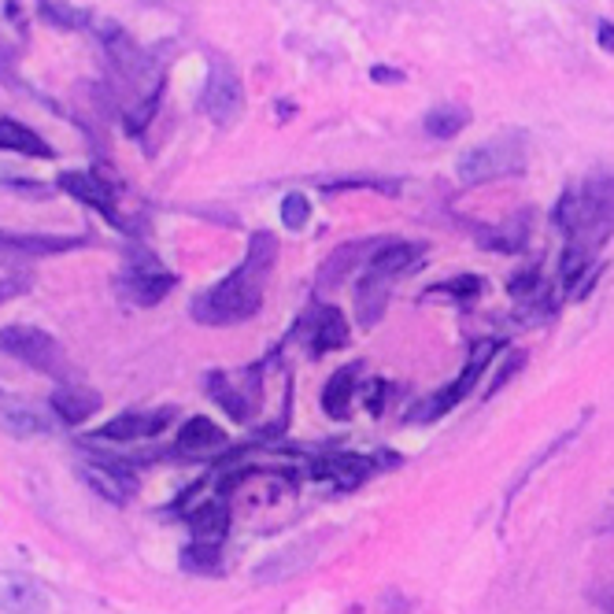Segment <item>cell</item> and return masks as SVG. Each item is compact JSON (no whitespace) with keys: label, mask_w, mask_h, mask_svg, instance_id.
Returning <instances> with one entry per match:
<instances>
[{"label":"cell","mask_w":614,"mask_h":614,"mask_svg":"<svg viewBox=\"0 0 614 614\" xmlns=\"http://www.w3.org/2000/svg\"><path fill=\"white\" fill-rule=\"evenodd\" d=\"M278 263V237L271 230H256L248 241V256L234 274H226L219 285H211L193 300L189 315L204 326H237L259 315L263 289L271 282V271Z\"/></svg>","instance_id":"obj_1"},{"label":"cell","mask_w":614,"mask_h":614,"mask_svg":"<svg viewBox=\"0 0 614 614\" xmlns=\"http://www.w3.org/2000/svg\"><path fill=\"white\" fill-rule=\"evenodd\" d=\"M555 226L566 234L559 278L574 285L589 271L592 256L614 230V182L611 178H592V182L566 189L563 200L555 204Z\"/></svg>","instance_id":"obj_2"},{"label":"cell","mask_w":614,"mask_h":614,"mask_svg":"<svg viewBox=\"0 0 614 614\" xmlns=\"http://www.w3.org/2000/svg\"><path fill=\"white\" fill-rule=\"evenodd\" d=\"M522 171H526V134H518V130L481 141L459 156V178L467 185L496 182V178H511Z\"/></svg>","instance_id":"obj_3"},{"label":"cell","mask_w":614,"mask_h":614,"mask_svg":"<svg viewBox=\"0 0 614 614\" xmlns=\"http://www.w3.org/2000/svg\"><path fill=\"white\" fill-rule=\"evenodd\" d=\"M0 352L26 363V367L41 370V374H56L60 378L63 370H67V356L56 344V337H49L37 326H4L0 330Z\"/></svg>","instance_id":"obj_4"},{"label":"cell","mask_w":614,"mask_h":614,"mask_svg":"<svg viewBox=\"0 0 614 614\" xmlns=\"http://www.w3.org/2000/svg\"><path fill=\"white\" fill-rule=\"evenodd\" d=\"M504 348V341H481V344H474V352H470V363H467V370L459 374V378L448 385V389H441V393H433V396H426L422 404L411 411V422H433V418H441V415H448L463 396L478 385V378L485 374V367L492 363V356Z\"/></svg>","instance_id":"obj_5"},{"label":"cell","mask_w":614,"mask_h":614,"mask_svg":"<svg viewBox=\"0 0 614 614\" xmlns=\"http://www.w3.org/2000/svg\"><path fill=\"white\" fill-rule=\"evenodd\" d=\"M200 108H204V115H208L219 130H230V126L241 119V111H245V89H241V78H237L226 63H215V67H211L204 97H200Z\"/></svg>","instance_id":"obj_6"},{"label":"cell","mask_w":614,"mask_h":614,"mask_svg":"<svg viewBox=\"0 0 614 614\" xmlns=\"http://www.w3.org/2000/svg\"><path fill=\"white\" fill-rule=\"evenodd\" d=\"M319 552H322V537H307V541L285 544L282 552H274L271 559H263V563L256 566L252 581H256V585H282V581L300 578L307 566L319 559Z\"/></svg>","instance_id":"obj_7"},{"label":"cell","mask_w":614,"mask_h":614,"mask_svg":"<svg viewBox=\"0 0 614 614\" xmlns=\"http://www.w3.org/2000/svg\"><path fill=\"white\" fill-rule=\"evenodd\" d=\"M0 614H49V589L30 574L0 570Z\"/></svg>","instance_id":"obj_8"},{"label":"cell","mask_w":614,"mask_h":614,"mask_svg":"<svg viewBox=\"0 0 614 614\" xmlns=\"http://www.w3.org/2000/svg\"><path fill=\"white\" fill-rule=\"evenodd\" d=\"M82 478L93 485V492L97 496H104L108 504H126V496L137 489V478H134V470L126 467V463H119V459H86L82 463Z\"/></svg>","instance_id":"obj_9"},{"label":"cell","mask_w":614,"mask_h":614,"mask_svg":"<svg viewBox=\"0 0 614 614\" xmlns=\"http://www.w3.org/2000/svg\"><path fill=\"white\" fill-rule=\"evenodd\" d=\"M348 344V322H344V311L333 304H322L315 315H311V356H326L333 348H344Z\"/></svg>","instance_id":"obj_10"},{"label":"cell","mask_w":614,"mask_h":614,"mask_svg":"<svg viewBox=\"0 0 614 614\" xmlns=\"http://www.w3.org/2000/svg\"><path fill=\"white\" fill-rule=\"evenodd\" d=\"M60 189H67V193L78 197V200H86L89 208H97L100 215H108L115 226H123V215L115 211V200H111L108 185H100L93 174H78V171L60 174Z\"/></svg>","instance_id":"obj_11"},{"label":"cell","mask_w":614,"mask_h":614,"mask_svg":"<svg viewBox=\"0 0 614 614\" xmlns=\"http://www.w3.org/2000/svg\"><path fill=\"white\" fill-rule=\"evenodd\" d=\"M171 418H174L171 407L152 411V415H119L115 422H108V426L100 430V437H104V441H137V437H152V433H160Z\"/></svg>","instance_id":"obj_12"},{"label":"cell","mask_w":614,"mask_h":614,"mask_svg":"<svg viewBox=\"0 0 614 614\" xmlns=\"http://www.w3.org/2000/svg\"><path fill=\"white\" fill-rule=\"evenodd\" d=\"M0 430L12 433V437H37V433H49V422L37 407L15 400V396H0Z\"/></svg>","instance_id":"obj_13"},{"label":"cell","mask_w":614,"mask_h":614,"mask_svg":"<svg viewBox=\"0 0 614 614\" xmlns=\"http://www.w3.org/2000/svg\"><path fill=\"white\" fill-rule=\"evenodd\" d=\"M0 148L4 152H19L30 160H52V145L45 137L30 130V126L15 123V119H0Z\"/></svg>","instance_id":"obj_14"},{"label":"cell","mask_w":614,"mask_h":614,"mask_svg":"<svg viewBox=\"0 0 614 614\" xmlns=\"http://www.w3.org/2000/svg\"><path fill=\"white\" fill-rule=\"evenodd\" d=\"M226 444V433L211 422V418H189L182 430H178V441H174V452L182 455H208L215 448Z\"/></svg>","instance_id":"obj_15"},{"label":"cell","mask_w":614,"mask_h":614,"mask_svg":"<svg viewBox=\"0 0 614 614\" xmlns=\"http://www.w3.org/2000/svg\"><path fill=\"white\" fill-rule=\"evenodd\" d=\"M389 289H393V278H385V274H370L356 285V311H359V322L363 326H374L381 322L385 315V300H389Z\"/></svg>","instance_id":"obj_16"},{"label":"cell","mask_w":614,"mask_h":614,"mask_svg":"<svg viewBox=\"0 0 614 614\" xmlns=\"http://www.w3.org/2000/svg\"><path fill=\"white\" fill-rule=\"evenodd\" d=\"M422 245H407V241H385V245L374 248L370 256V274H385V278H396L400 271H407L411 263L418 259Z\"/></svg>","instance_id":"obj_17"},{"label":"cell","mask_w":614,"mask_h":614,"mask_svg":"<svg viewBox=\"0 0 614 614\" xmlns=\"http://www.w3.org/2000/svg\"><path fill=\"white\" fill-rule=\"evenodd\" d=\"M49 404L63 422L78 426V422H86L89 415H97L100 396L89 393V389H56V393L49 396Z\"/></svg>","instance_id":"obj_18"},{"label":"cell","mask_w":614,"mask_h":614,"mask_svg":"<svg viewBox=\"0 0 614 614\" xmlns=\"http://www.w3.org/2000/svg\"><path fill=\"white\" fill-rule=\"evenodd\" d=\"M378 245H370V241H356V245H341L337 252H333L326 263H322L319 271V285L322 289H333V285H341V278H348V274L356 271V263L367 252H374Z\"/></svg>","instance_id":"obj_19"},{"label":"cell","mask_w":614,"mask_h":614,"mask_svg":"<svg viewBox=\"0 0 614 614\" xmlns=\"http://www.w3.org/2000/svg\"><path fill=\"white\" fill-rule=\"evenodd\" d=\"M467 123H470V108L467 104H452V100H444V104L430 108L426 111V119H422L426 134L437 137V141H452Z\"/></svg>","instance_id":"obj_20"},{"label":"cell","mask_w":614,"mask_h":614,"mask_svg":"<svg viewBox=\"0 0 614 614\" xmlns=\"http://www.w3.org/2000/svg\"><path fill=\"white\" fill-rule=\"evenodd\" d=\"M356 378H359V363H352V367L337 370L326 381V389H322V411L330 418L348 415V404H352V393H356Z\"/></svg>","instance_id":"obj_21"},{"label":"cell","mask_w":614,"mask_h":614,"mask_svg":"<svg viewBox=\"0 0 614 614\" xmlns=\"http://www.w3.org/2000/svg\"><path fill=\"white\" fill-rule=\"evenodd\" d=\"M171 289H174V274H163V271H137L126 278V296L141 307L160 304Z\"/></svg>","instance_id":"obj_22"},{"label":"cell","mask_w":614,"mask_h":614,"mask_svg":"<svg viewBox=\"0 0 614 614\" xmlns=\"http://www.w3.org/2000/svg\"><path fill=\"white\" fill-rule=\"evenodd\" d=\"M370 470H374V463L370 459H363V455H333V459H326L322 467H315V474H322V478H333L341 489H356L359 481L367 478Z\"/></svg>","instance_id":"obj_23"},{"label":"cell","mask_w":614,"mask_h":614,"mask_svg":"<svg viewBox=\"0 0 614 614\" xmlns=\"http://www.w3.org/2000/svg\"><path fill=\"white\" fill-rule=\"evenodd\" d=\"M526 230H529L526 215H511V222L496 226V230H489V234H481V245L489 248V252H522V245H526Z\"/></svg>","instance_id":"obj_24"},{"label":"cell","mask_w":614,"mask_h":614,"mask_svg":"<svg viewBox=\"0 0 614 614\" xmlns=\"http://www.w3.org/2000/svg\"><path fill=\"white\" fill-rule=\"evenodd\" d=\"M182 566L193 574H215L219 570V541H208V537L193 541L182 552Z\"/></svg>","instance_id":"obj_25"},{"label":"cell","mask_w":614,"mask_h":614,"mask_svg":"<svg viewBox=\"0 0 614 614\" xmlns=\"http://www.w3.org/2000/svg\"><path fill=\"white\" fill-rule=\"evenodd\" d=\"M193 529H197V537H208V541H219L222 533L230 529V511L219 504H208V507H197L193 511Z\"/></svg>","instance_id":"obj_26"},{"label":"cell","mask_w":614,"mask_h":614,"mask_svg":"<svg viewBox=\"0 0 614 614\" xmlns=\"http://www.w3.org/2000/svg\"><path fill=\"white\" fill-rule=\"evenodd\" d=\"M208 389H211V396H215V404H219L226 415L234 418V422H245V418H248V404L234 393V389H230L226 374H208Z\"/></svg>","instance_id":"obj_27"},{"label":"cell","mask_w":614,"mask_h":614,"mask_svg":"<svg viewBox=\"0 0 614 614\" xmlns=\"http://www.w3.org/2000/svg\"><path fill=\"white\" fill-rule=\"evenodd\" d=\"M578 433H581V422H578V426H570V430H566L563 437H555V441L548 444V448H544V452H537V455H533V463H529V467L522 470V474H518V478H515V485H511V489H507V504H511V500H515V496H518V489H522V485H526V481L533 478V470H537V467H544V463H548V459H552V455L559 452V448H566V444L574 441V437H578Z\"/></svg>","instance_id":"obj_28"},{"label":"cell","mask_w":614,"mask_h":614,"mask_svg":"<svg viewBox=\"0 0 614 614\" xmlns=\"http://www.w3.org/2000/svg\"><path fill=\"white\" fill-rule=\"evenodd\" d=\"M311 219V204H307L304 193H289L282 200V222L289 230H304V222Z\"/></svg>","instance_id":"obj_29"},{"label":"cell","mask_w":614,"mask_h":614,"mask_svg":"<svg viewBox=\"0 0 614 614\" xmlns=\"http://www.w3.org/2000/svg\"><path fill=\"white\" fill-rule=\"evenodd\" d=\"M160 97H163V82L156 89H152V93H148L145 100H141V108L137 111H130V115H126V126H130V130H145L148 126V119H152V115H156V108H160Z\"/></svg>","instance_id":"obj_30"},{"label":"cell","mask_w":614,"mask_h":614,"mask_svg":"<svg viewBox=\"0 0 614 614\" xmlns=\"http://www.w3.org/2000/svg\"><path fill=\"white\" fill-rule=\"evenodd\" d=\"M526 367V352H511V356L504 359V363H500V370H496V378L489 381V396H496L500 393V389H504L507 381L515 378L518 370Z\"/></svg>","instance_id":"obj_31"},{"label":"cell","mask_w":614,"mask_h":614,"mask_svg":"<svg viewBox=\"0 0 614 614\" xmlns=\"http://www.w3.org/2000/svg\"><path fill=\"white\" fill-rule=\"evenodd\" d=\"M45 19H52V23H60V26H71V30L89 23V15L74 12V8H63V4H45Z\"/></svg>","instance_id":"obj_32"},{"label":"cell","mask_w":614,"mask_h":614,"mask_svg":"<svg viewBox=\"0 0 614 614\" xmlns=\"http://www.w3.org/2000/svg\"><path fill=\"white\" fill-rule=\"evenodd\" d=\"M26 289H30V278H26V274H4V278H0V304L19 293H26Z\"/></svg>","instance_id":"obj_33"},{"label":"cell","mask_w":614,"mask_h":614,"mask_svg":"<svg viewBox=\"0 0 614 614\" xmlns=\"http://www.w3.org/2000/svg\"><path fill=\"white\" fill-rule=\"evenodd\" d=\"M481 282L474 278V274H467V278H459V282H448L444 285V293H455L459 300H470V296H478Z\"/></svg>","instance_id":"obj_34"},{"label":"cell","mask_w":614,"mask_h":614,"mask_svg":"<svg viewBox=\"0 0 614 614\" xmlns=\"http://www.w3.org/2000/svg\"><path fill=\"white\" fill-rule=\"evenodd\" d=\"M370 82L396 86V82H404V71H396V67H389V63H374V67H370Z\"/></svg>","instance_id":"obj_35"},{"label":"cell","mask_w":614,"mask_h":614,"mask_svg":"<svg viewBox=\"0 0 614 614\" xmlns=\"http://www.w3.org/2000/svg\"><path fill=\"white\" fill-rule=\"evenodd\" d=\"M381 611L385 614H411V600L400 596V592H385V600H381Z\"/></svg>","instance_id":"obj_36"},{"label":"cell","mask_w":614,"mask_h":614,"mask_svg":"<svg viewBox=\"0 0 614 614\" xmlns=\"http://www.w3.org/2000/svg\"><path fill=\"white\" fill-rule=\"evenodd\" d=\"M537 267H533V271H526V274H515V282H511V293L515 296H526V293H533V289H537Z\"/></svg>","instance_id":"obj_37"},{"label":"cell","mask_w":614,"mask_h":614,"mask_svg":"<svg viewBox=\"0 0 614 614\" xmlns=\"http://www.w3.org/2000/svg\"><path fill=\"white\" fill-rule=\"evenodd\" d=\"M367 407H370V415H381V407H385V381H374V385H370Z\"/></svg>","instance_id":"obj_38"},{"label":"cell","mask_w":614,"mask_h":614,"mask_svg":"<svg viewBox=\"0 0 614 614\" xmlns=\"http://www.w3.org/2000/svg\"><path fill=\"white\" fill-rule=\"evenodd\" d=\"M596 37H600V49L614 52V23H607V19H603V23L596 26Z\"/></svg>","instance_id":"obj_39"},{"label":"cell","mask_w":614,"mask_h":614,"mask_svg":"<svg viewBox=\"0 0 614 614\" xmlns=\"http://www.w3.org/2000/svg\"><path fill=\"white\" fill-rule=\"evenodd\" d=\"M603 611H607V614H614V589L607 592V596H603Z\"/></svg>","instance_id":"obj_40"},{"label":"cell","mask_w":614,"mask_h":614,"mask_svg":"<svg viewBox=\"0 0 614 614\" xmlns=\"http://www.w3.org/2000/svg\"><path fill=\"white\" fill-rule=\"evenodd\" d=\"M145 4H163V0H145Z\"/></svg>","instance_id":"obj_41"}]
</instances>
